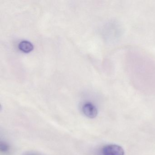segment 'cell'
Returning a JSON list of instances; mask_svg holds the SVG:
<instances>
[{"mask_svg":"<svg viewBox=\"0 0 155 155\" xmlns=\"http://www.w3.org/2000/svg\"><path fill=\"white\" fill-rule=\"evenodd\" d=\"M124 150L120 146L117 145H108L103 147V155H124Z\"/></svg>","mask_w":155,"mask_h":155,"instance_id":"6da1fadb","label":"cell"},{"mask_svg":"<svg viewBox=\"0 0 155 155\" xmlns=\"http://www.w3.org/2000/svg\"><path fill=\"white\" fill-rule=\"evenodd\" d=\"M82 110L83 114L90 118H94L97 115V107L91 102L85 103L82 106Z\"/></svg>","mask_w":155,"mask_h":155,"instance_id":"7a4b0ae2","label":"cell"},{"mask_svg":"<svg viewBox=\"0 0 155 155\" xmlns=\"http://www.w3.org/2000/svg\"><path fill=\"white\" fill-rule=\"evenodd\" d=\"M33 45L32 43L28 41H21L19 44V48L21 50L26 53H28L33 49Z\"/></svg>","mask_w":155,"mask_h":155,"instance_id":"3957f363","label":"cell"},{"mask_svg":"<svg viewBox=\"0 0 155 155\" xmlns=\"http://www.w3.org/2000/svg\"><path fill=\"white\" fill-rule=\"evenodd\" d=\"M10 149V147L7 143L5 142L1 141L0 143V150L2 152L6 153L9 151Z\"/></svg>","mask_w":155,"mask_h":155,"instance_id":"277c9868","label":"cell"}]
</instances>
